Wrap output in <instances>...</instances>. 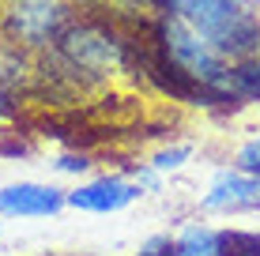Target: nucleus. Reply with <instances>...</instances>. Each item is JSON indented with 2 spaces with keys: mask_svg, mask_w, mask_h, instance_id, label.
Here are the masks:
<instances>
[{
  "mask_svg": "<svg viewBox=\"0 0 260 256\" xmlns=\"http://www.w3.org/2000/svg\"><path fill=\"white\" fill-rule=\"evenodd\" d=\"M143 34H147V42L162 53L170 64H177L185 76L196 79V83L211 94L219 113L241 109L238 98H234V91H230V60L222 57L211 42H204L200 34H196L192 26L181 19V15H174V12H155V15H147Z\"/></svg>",
  "mask_w": 260,
  "mask_h": 256,
  "instance_id": "nucleus-1",
  "label": "nucleus"
},
{
  "mask_svg": "<svg viewBox=\"0 0 260 256\" xmlns=\"http://www.w3.org/2000/svg\"><path fill=\"white\" fill-rule=\"evenodd\" d=\"M234 64L260 53V0H162Z\"/></svg>",
  "mask_w": 260,
  "mask_h": 256,
  "instance_id": "nucleus-2",
  "label": "nucleus"
},
{
  "mask_svg": "<svg viewBox=\"0 0 260 256\" xmlns=\"http://www.w3.org/2000/svg\"><path fill=\"white\" fill-rule=\"evenodd\" d=\"M76 19L72 0H0V38L23 53H46Z\"/></svg>",
  "mask_w": 260,
  "mask_h": 256,
  "instance_id": "nucleus-3",
  "label": "nucleus"
},
{
  "mask_svg": "<svg viewBox=\"0 0 260 256\" xmlns=\"http://www.w3.org/2000/svg\"><path fill=\"white\" fill-rule=\"evenodd\" d=\"M140 196H143V189L128 173H102V177L76 185L68 192V207L91 211V215H113V211H124L128 204H136Z\"/></svg>",
  "mask_w": 260,
  "mask_h": 256,
  "instance_id": "nucleus-4",
  "label": "nucleus"
},
{
  "mask_svg": "<svg viewBox=\"0 0 260 256\" xmlns=\"http://www.w3.org/2000/svg\"><path fill=\"white\" fill-rule=\"evenodd\" d=\"M204 211H215V215H234V211H256L260 207V177L256 173H245L238 166L230 170H219L208 185V192L200 196Z\"/></svg>",
  "mask_w": 260,
  "mask_h": 256,
  "instance_id": "nucleus-5",
  "label": "nucleus"
},
{
  "mask_svg": "<svg viewBox=\"0 0 260 256\" xmlns=\"http://www.w3.org/2000/svg\"><path fill=\"white\" fill-rule=\"evenodd\" d=\"M60 207H68V192L57 185H38V181H19L0 189V215L8 218H49Z\"/></svg>",
  "mask_w": 260,
  "mask_h": 256,
  "instance_id": "nucleus-6",
  "label": "nucleus"
},
{
  "mask_svg": "<svg viewBox=\"0 0 260 256\" xmlns=\"http://www.w3.org/2000/svg\"><path fill=\"white\" fill-rule=\"evenodd\" d=\"M26 72H30V68H26V53L0 38V117L12 109V102H19Z\"/></svg>",
  "mask_w": 260,
  "mask_h": 256,
  "instance_id": "nucleus-7",
  "label": "nucleus"
},
{
  "mask_svg": "<svg viewBox=\"0 0 260 256\" xmlns=\"http://www.w3.org/2000/svg\"><path fill=\"white\" fill-rule=\"evenodd\" d=\"M174 256H226V241H222V230H211V226H185L181 234L174 237Z\"/></svg>",
  "mask_w": 260,
  "mask_h": 256,
  "instance_id": "nucleus-8",
  "label": "nucleus"
},
{
  "mask_svg": "<svg viewBox=\"0 0 260 256\" xmlns=\"http://www.w3.org/2000/svg\"><path fill=\"white\" fill-rule=\"evenodd\" d=\"M230 91L238 105H260V53L230 64Z\"/></svg>",
  "mask_w": 260,
  "mask_h": 256,
  "instance_id": "nucleus-9",
  "label": "nucleus"
},
{
  "mask_svg": "<svg viewBox=\"0 0 260 256\" xmlns=\"http://www.w3.org/2000/svg\"><path fill=\"white\" fill-rule=\"evenodd\" d=\"M189 158H192V143H166V147H158V151L151 155V166L166 177V173H177Z\"/></svg>",
  "mask_w": 260,
  "mask_h": 256,
  "instance_id": "nucleus-10",
  "label": "nucleus"
},
{
  "mask_svg": "<svg viewBox=\"0 0 260 256\" xmlns=\"http://www.w3.org/2000/svg\"><path fill=\"white\" fill-rule=\"evenodd\" d=\"M222 241H226V256H260V234L222 230Z\"/></svg>",
  "mask_w": 260,
  "mask_h": 256,
  "instance_id": "nucleus-11",
  "label": "nucleus"
},
{
  "mask_svg": "<svg viewBox=\"0 0 260 256\" xmlns=\"http://www.w3.org/2000/svg\"><path fill=\"white\" fill-rule=\"evenodd\" d=\"M234 166H238V170H245V173H256V177H260V132H256V136H249L245 143L234 151Z\"/></svg>",
  "mask_w": 260,
  "mask_h": 256,
  "instance_id": "nucleus-12",
  "label": "nucleus"
},
{
  "mask_svg": "<svg viewBox=\"0 0 260 256\" xmlns=\"http://www.w3.org/2000/svg\"><path fill=\"white\" fill-rule=\"evenodd\" d=\"M91 155H83V151H68V155H57V162H53V170L57 173H72V177H79V173H87L91 170Z\"/></svg>",
  "mask_w": 260,
  "mask_h": 256,
  "instance_id": "nucleus-13",
  "label": "nucleus"
},
{
  "mask_svg": "<svg viewBox=\"0 0 260 256\" xmlns=\"http://www.w3.org/2000/svg\"><path fill=\"white\" fill-rule=\"evenodd\" d=\"M128 177L136 181L143 192H158V189H162V173H158L151 162H140V166H132V170H128Z\"/></svg>",
  "mask_w": 260,
  "mask_h": 256,
  "instance_id": "nucleus-14",
  "label": "nucleus"
},
{
  "mask_svg": "<svg viewBox=\"0 0 260 256\" xmlns=\"http://www.w3.org/2000/svg\"><path fill=\"white\" fill-rule=\"evenodd\" d=\"M140 256H174V237L170 234H151L140 245Z\"/></svg>",
  "mask_w": 260,
  "mask_h": 256,
  "instance_id": "nucleus-15",
  "label": "nucleus"
}]
</instances>
